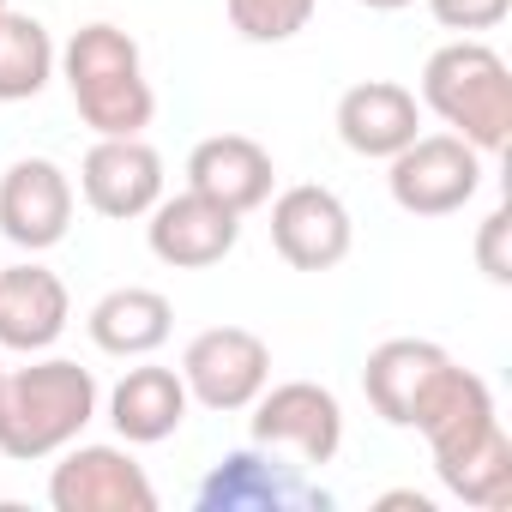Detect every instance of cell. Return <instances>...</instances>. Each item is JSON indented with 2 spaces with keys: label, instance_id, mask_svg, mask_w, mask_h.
Masks as SVG:
<instances>
[{
  "label": "cell",
  "instance_id": "6da1fadb",
  "mask_svg": "<svg viewBox=\"0 0 512 512\" xmlns=\"http://www.w3.org/2000/svg\"><path fill=\"white\" fill-rule=\"evenodd\" d=\"M97 422V380L67 356L0 374V458H55Z\"/></svg>",
  "mask_w": 512,
  "mask_h": 512
},
{
  "label": "cell",
  "instance_id": "7a4b0ae2",
  "mask_svg": "<svg viewBox=\"0 0 512 512\" xmlns=\"http://www.w3.org/2000/svg\"><path fill=\"white\" fill-rule=\"evenodd\" d=\"M61 79L73 91L79 121L97 139H133L157 115V91L145 79V55L121 25H85L61 49Z\"/></svg>",
  "mask_w": 512,
  "mask_h": 512
},
{
  "label": "cell",
  "instance_id": "3957f363",
  "mask_svg": "<svg viewBox=\"0 0 512 512\" xmlns=\"http://www.w3.org/2000/svg\"><path fill=\"white\" fill-rule=\"evenodd\" d=\"M422 109H434L464 145L494 157L512 139V67L482 37H458V43L428 55V67H422Z\"/></svg>",
  "mask_w": 512,
  "mask_h": 512
},
{
  "label": "cell",
  "instance_id": "277c9868",
  "mask_svg": "<svg viewBox=\"0 0 512 512\" xmlns=\"http://www.w3.org/2000/svg\"><path fill=\"white\" fill-rule=\"evenodd\" d=\"M386 187L410 217H452L482 187V151L458 133H416L398 157H386Z\"/></svg>",
  "mask_w": 512,
  "mask_h": 512
},
{
  "label": "cell",
  "instance_id": "5b68a950",
  "mask_svg": "<svg viewBox=\"0 0 512 512\" xmlns=\"http://www.w3.org/2000/svg\"><path fill=\"white\" fill-rule=\"evenodd\" d=\"M181 386H187L193 404H205L217 416H235L272 386V350L247 326H211L181 350Z\"/></svg>",
  "mask_w": 512,
  "mask_h": 512
},
{
  "label": "cell",
  "instance_id": "8992f818",
  "mask_svg": "<svg viewBox=\"0 0 512 512\" xmlns=\"http://www.w3.org/2000/svg\"><path fill=\"white\" fill-rule=\"evenodd\" d=\"M247 410H253V446H266V452L284 446V452H296L302 464H332L338 446H344V404H338V392L320 386V380L266 386Z\"/></svg>",
  "mask_w": 512,
  "mask_h": 512
},
{
  "label": "cell",
  "instance_id": "52a82bcc",
  "mask_svg": "<svg viewBox=\"0 0 512 512\" xmlns=\"http://www.w3.org/2000/svg\"><path fill=\"white\" fill-rule=\"evenodd\" d=\"M272 205V247L278 260L296 266V272H332L350 260V241H356V223L344 211V199L320 181H296L284 187Z\"/></svg>",
  "mask_w": 512,
  "mask_h": 512
},
{
  "label": "cell",
  "instance_id": "ba28073f",
  "mask_svg": "<svg viewBox=\"0 0 512 512\" xmlns=\"http://www.w3.org/2000/svg\"><path fill=\"white\" fill-rule=\"evenodd\" d=\"M55 512H157V488L127 446H67L49 476Z\"/></svg>",
  "mask_w": 512,
  "mask_h": 512
},
{
  "label": "cell",
  "instance_id": "9c48e42d",
  "mask_svg": "<svg viewBox=\"0 0 512 512\" xmlns=\"http://www.w3.org/2000/svg\"><path fill=\"white\" fill-rule=\"evenodd\" d=\"M73 229V181L49 157H19L0 175V235L25 253H49Z\"/></svg>",
  "mask_w": 512,
  "mask_h": 512
},
{
  "label": "cell",
  "instance_id": "30bf717a",
  "mask_svg": "<svg viewBox=\"0 0 512 512\" xmlns=\"http://www.w3.org/2000/svg\"><path fill=\"white\" fill-rule=\"evenodd\" d=\"M145 217H151V223H145L151 253H157L163 266H175V272H205V266L229 260L235 241H241V217H235L229 205L193 193V187L175 193V199H157Z\"/></svg>",
  "mask_w": 512,
  "mask_h": 512
},
{
  "label": "cell",
  "instance_id": "8fae6325",
  "mask_svg": "<svg viewBox=\"0 0 512 512\" xmlns=\"http://www.w3.org/2000/svg\"><path fill=\"white\" fill-rule=\"evenodd\" d=\"M79 193L97 217L133 223L163 199V157L133 133V139H97L79 163Z\"/></svg>",
  "mask_w": 512,
  "mask_h": 512
},
{
  "label": "cell",
  "instance_id": "7c38bea8",
  "mask_svg": "<svg viewBox=\"0 0 512 512\" xmlns=\"http://www.w3.org/2000/svg\"><path fill=\"white\" fill-rule=\"evenodd\" d=\"M272 181H278L272 151L260 139H247V133H211V139H199L187 151V187L229 205L235 217L260 211L272 199Z\"/></svg>",
  "mask_w": 512,
  "mask_h": 512
},
{
  "label": "cell",
  "instance_id": "4fadbf2b",
  "mask_svg": "<svg viewBox=\"0 0 512 512\" xmlns=\"http://www.w3.org/2000/svg\"><path fill=\"white\" fill-rule=\"evenodd\" d=\"M494 422H500V416H494V392H488V380L470 374V368H458V362H446V368L434 374V386L422 392L410 428L428 440L434 464H446V458L470 452Z\"/></svg>",
  "mask_w": 512,
  "mask_h": 512
},
{
  "label": "cell",
  "instance_id": "5bb4252c",
  "mask_svg": "<svg viewBox=\"0 0 512 512\" xmlns=\"http://www.w3.org/2000/svg\"><path fill=\"white\" fill-rule=\"evenodd\" d=\"M73 320L67 284L25 260V266H0V350H19V356H43Z\"/></svg>",
  "mask_w": 512,
  "mask_h": 512
},
{
  "label": "cell",
  "instance_id": "9a60e30c",
  "mask_svg": "<svg viewBox=\"0 0 512 512\" xmlns=\"http://www.w3.org/2000/svg\"><path fill=\"white\" fill-rule=\"evenodd\" d=\"M416 133H422V103H416V91H404L392 79H362L338 97V139L368 163L398 157Z\"/></svg>",
  "mask_w": 512,
  "mask_h": 512
},
{
  "label": "cell",
  "instance_id": "2e32d148",
  "mask_svg": "<svg viewBox=\"0 0 512 512\" xmlns=\"http://www.w3.org/2000/svg\"><path fill=\"white\" fill-rule=\"evenodd\" d=\"M446 362L452 356L440 344H428V338H386V344H374L368 362H362V392H368L374 416L392 422V428H410L422 392L434 386V374Z\"/></svg>",
  "mask_w": 512,
  "mask_h": 512
},
{
  "label": "cell",
  "instance_id": "e0dca14e",
  "mask_svg": "<svg viewBox=\"0 0 512 512\" xmlns=\"http://www.w3.org/2000/svg\"><path fill=\"white\" fill-rule=\"evenodd\" d=\"M187 386H181V368H157V362H145V368H127L121 380H115V392H109V422H115V434L127 440V446H157V440H169L181 422H187Z\"/></svg>",
  "mask_w": 512,
  "mask_h": 512
},
{
  "label": "cell",
  "instance_id": "ac0fdd59",
  "mask_svg": "<svg viewBox=\"0 0 512 512\" xmlns=\"http://www.w3.org/2000/svg\"><path fill=\"white\" fill-rule=\"evenodd\" d=\"M91 344L103 350V356H151V350H163L169 344V332H175V308H169V296L163 290H145V284H127V290H109L97 308H91Z\"/></svg>",
  "mask_w": 512,
  "mask_h": 512
},
{
  "label": "cell",
  "instance_id": "d6986e66",
  "mask_svg": "<svg viewBox=\"0 0 512 512\" xmlns=\"http://www.w3.org/2000/svg\"><path fill=\"white\" fill-rule=\"evenodd\" d=\"M302 500V488L272 470L266 452H229L205 482H199V512H278Z\"/></svg>",
  "mask_w": 512,
  "mask_h": 512
},
{
  "label": "cell",
  "instance_id": "ffe728a7",
  "mask_svg": "<svg viewBox=\"0 0 512 512\" xmlns=\"http://www.w3.org/2000/svg\"><path fill=\"white\" fill-rule=\"evenodd\" d=\"M434 476H440V488H446L452 500H464V506H476V512H506V506H512V434L494 422L470 452L434 464Z\"/></svg>",
  "mask_w": 512,
  "mask_h": 512
},
{
  "label": "cell",
  "instance_id": "44dd1931",
  "mask_svg": "<svg viewBox=\"0 0 512 512\" xmlns=\"http://www.w3.org/2000/svg\"><path fill=\"white\" fill-rule=\"evenodd\" d=\"M61 55L43 19L31 13H7L0 19V103H31L49 79H55Z\"/></svg>",
  "mask_w": 512,
  "mask_h": 512
},
{
  "label": "cell",
  "instance_id": "7402d4cb",
  "mask_svg": "<svg viewBox=\"0 0 512 512\" xmlns=\"http://www.w3.org/2000/svg\"><path fill=\"white\" fill-rule=\"evenodd\" d=\"M223 13H229L235 37H247V43H290L308 31L320 0H223Z\"/></svg>",
  "mask_w": 512,
  "mask_h": 512
},
{
  "label": "cell",
  "instance_id": "603a6c76",
  "mask_svg": "<svg viewBox=\"0 0 512 512\" xmlns=\"http://www.w3.org/2000/svg\"><path fill=\"white\" fill-rule=\"evenodd\" d=\"M506 241H512V211L494 205V211L476 223V266H482V278L500 284V290L512 284V247H506Z\"/></svg>",
  "mask_w": 512,
  "mask_h": 512
},
{
  "label": "cell",
  "instance_id": "cb8c5ba5",
  "mask_svg": "<svg viewBox=\"0 0 512 512\" xmlns=\"http://www.w3.org/2000/svg\"><path fill=\"white\" fill-rule=\"evenodd\" d=\"M428 13H434V25H446V31H458V37H476V31L506 25L512 0H428Z\"/></svg>",
  "mask_w": 512,
  "mask_h": 512
},
{
  "label": "cell",
  "instance_id": "d4e9b609",
  "mask_svg": "<svg viewBox=\"0 0 512 512\" xmlns=\"http://www.w3.org/2000/svg\"><path fill=\"white\" fill-rule=\"evenodd\" d=\"M380 506H410V512H434V500H428V494H416V488H392V494H380Z\"/></svg>",
  "mask_w": 512,
  "mask_h": 512
},
{
  "label": "cell",
  "instance_id": "484cf974",
  "mask_svg": "<svg viewBox=\"0 0 512 512\" xmlns=\"http://www.w3.org/2000/svg\"><path fill=\"white\" fill-rule=\"evenodd\" d=\"M356 7H368V13H404L410 0H356Z\"/></svg>",
  "mask_w": 512,
  "mask_h": 512
},
{
  "label": "cell",
  "instance_id": "4316f807",
  "mask_svg": "<svg viewBox=\"0 0 512 512\" xmlns=\"http://www.w3.org/2000/svg\"><path fill=\"white\" fill-rule=\"evenodd\" d=\"M7 13H13V7H7V0H0V19H7Z\"/></svg>",
  "mask_w": 512,
  "mask_h": 512
},
{
  "label": "cell",
  "instance_id": "83f0119b",
  "mask_svg": "<svg viewBox=\"0 0 512 512\" xmlns=\"http://www.w3.org/2000/svg\"><path fill=\"white\" fill-rule=\"evenodd\" d=\"M0 374H7V368H0Z\"/></svg>",
  "mask_w": 512,
  "mask_h": 512
}]
</instances>
